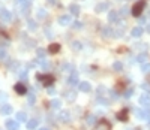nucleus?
Instances as JSON below:
<instances>
[{
  "label": "nucleus",
  "instance_id": "nucleus-25",
  "mask_svg": "<svg viewBox=\"0 0 150 130\" xmlns=\"http://www.w3.org/2000/svg\"><path fill=\"white\" fill-rule=\"evenodd\" d=\"M50 105H51V108H53V109H60V106H62V102L59 100V99H53V100H51V103H50Z\"/></svg>",
  "mask_w": 150,
  "mask_h": 130
},
{
  "label": "nucleus",
  "instance_id": "nucleus-43",
  "mask_svg": "<svg viewBox=\"0 0 150 130\" xmlns=\"http://www.w3.org/2000/svg\"><path fill=\"white\" fill-rule=\"evenodd\" d=\"M18 66H20V63H18V61H14V63L11 64V70H14V72H15V69H17Z\"/></svg>",
  "mask_w": 150,
  "mask_h": 130
},
{
  "label": "nucleus",
  "instance_id": "nucleus-26",
  "mask_svg": "<svg viewBox=\"0 0 150 130\" xmlns=\"http://www.w3.org/2000/svg\"><path fill=\"white\" fill-rule=\"evenodd\" d=\"M113 70H116V72H122V70H123V64L120 61H114L113 63Z\"/></svg>",
  "mask_w": 150,
  "mask_h": 130
},
{
  "label": "nucleus",
  "instance_id": "nucleus-20",
  "mask_svg": "<svg viewBox=\"0 0 150 130\" xmlns=\"http://www.w3.org/2000/svg\"><path fill=\"white\" fill-rule=\"evenodd\" d=\"M117 120H120V121H126V120H128V109H122V111L117 114Z\"/></svg>",
  "mask_w": 150,
  "mask_h": 130
},
{
  "label": "nucleus",
  "instance_id": "nucleus-11",
  "mask_svg": "<svg viewBox=\"0 0 150 130\" xmlns=\"http://www.w3.org/2000/svg\"><path fill=\"white\" fill-rule=\"evenodd\" d=\"M11 112H12V106L8 105V103H5V105L0 106V114L2 115H9Z\"/></svg>",
  "mask_w": 150,
  "mask_h": 130
},
{
  "label": "nucleus",
  "instance_id": "nucleus-40",
  "mask_svg": "<svg viewBox=\"0 0 150 130\" xmlns=\"http://www.w3.org/2000/svg\"><path fill=\"white\" fill-rule=\"evenodd\" d=\"M135 48L137 49H147V43H140V45H135Z\"/></svg>",
  "mask_w": 150,
  "mask_h": 130
},
{
  "label": "nucleus",
  "instance_id": "nucleus-1",
  "mask_svg": "<svg viewBox=\"0 0 150 130\" xmlns=\"http://www.w3.org/2000/svg\"><path fill=\"white\" fill-rule=\"evenodd\" d=\"M36 79L39 82H42L45 87H53V82H54V76L50 75V73H36Z\"/></svg>",
  "mask_w": 150,
  "mask_h": 130
},
{
  "label": "nucleus",
  "instance_id": "nucleus-12",
  "mask_svg": "<svg viewBox=\"0 0 150 130\" xmlns=\"http://www.w3.org/2000/svg\"><path fill=\"white\" fill-rule=\"evenodd\" d=\"M107 9H108V3H107V2H101V3H98V5H96V8H95V11L98 12V14H101V12L107 11Z\"/></svg>",
  "mask_w": 150,
  "mask_h": 130
},
{
  "label": "nucleus",
  "instance_id": "nucleus-24",
  "mask_svg": "<svg viewBox=\"0 0 150 130\" xmlns=\"http://www.w3.org/2000/svg\"><path fill=\"white\" fill-rule=\"evenodd\" d=\"M134 114L138 117L140 120H147L146 118V114H144V109H134Z\"/></svg>",
  "mask_w": 150,
  "mask_h": 130
},
{
  "label": "nucleus",
  "instance_id": "nucleus-5",
  "mask_svg": "<svg viewBox=\"0 0 150 130\" xmlns=\"http://www.w3.org/2000/svg\"><path fill=\"white\" fill-rule=\"evenodd\" d=\"M0 19H2L3 23H9L11 19H12V15H11V12H9L8 9H5V8H3V11L0 12Z\"/></svg>",
  "mask_w": 150,
  "mask_h": 130
},
{
  "label": "nucleus",
  "instance_id": "nucleus-10",
  "mask_svg": "<svg viewBox=\"0 0 150 130\" xmlns=\"http://www.w3.org/2000/svg\"><path fill=\"white\" fill-rule=\"evenodd\" d=\"M63 96H65V99H66L68 102H74V100H75V97H77L75 91H72V90H68V91H65Z\"/></svg>",
  "mask_w": 150,
  "mask_h": 130
},
{
  "label": "nucleus",
  "instance_id": "nucleus-52",
  "mask_svg": "<svg viewBox=\"0 0 150 130\" xmlns=\"http://www.w3.org/2000/svg\"><path fill=\"white\" fill-rule=\"evenodd\" d=\"M2 11H3V8H0V12H2Z\"/></svg>",
  "mask_w": 150,
  "mask_h": 130
},
{
  "label": "nucleus",
  "instance_id": "nucleus-37",
  "mask_svg": "<svg viewBox=\"0 0 150 130\" xmlns=\"http://www.w3.org/2000/svg\"><path fill=\"white\" fill-rule=\"evenodd\" d=\"M72 48H74L75 51H80L83 47H81V43H80V42H72Z\"/></svg>",
  "mask_w": 150,
  "mask_h": 130
},
{
  "label": "nucleus",
  "instance_id": "nucleus-2",
  "mask_svg": "<svg viewBox=\"0 0 150 130\" xmlns=\"http://www.w3.org/2000/svg\"><path fill=\"white\" fill-rule=\"evenodd\" d=\"M146 8V0H140V2H137L134 6H132V9H131V14L134 17H140L143 14V11H144Z\"/></svg>",
  "mask_w": 150,
  "mask_h": 130
},
{
  "label": "nucleus",
  "instance_id": "nucleus-54",
  "mask_svg": "<svg viewBox=\"0 0 150 130\" xmlns=\"http://www.w3.org/2000/svg\"><path fill=\"white\" fill-rule=\"evenodd\" d=\"M149 124H150V121H149Z\"/></svg>",
  "mask_w": 150,
  "mask_h": 130
},
{
  "label": "nucleus",
  "instance_id": "nucleus-45",
  "mask_svg": "<svg viewBox=\"0 0 150 130\" xmlns=\"http://www.w3.org/2000/svg\"><path fill=\"white\" fill-rule=\"evenodd\" d=\"M8 99V94L6 93H0V100H6Z\"/></svg>",
  "mask_w": 150,
  "mask_h": 130
},
{
  "label": "nucleus",
  "instance_id": "nucleus-21",
  "mask_svg": "<svg viewBox=\"0 0 150 130\" xmlns=\"http://www.w3.org/2000/svg\"><path fill=\"white\" fill-rule=\"evenodd\" d=\"M80 90L83 93H89L90 90H92V85H90L89 82H80Z\"/></svg>",
  "mask_w": 150,
  "mask_h": 130
},
{
  "label": "nucleus",
  "instance_id": "nucleus-31",
  "mask_svg": "<svg viewBox=\"0 0 150 130\" xmlns=\"http://www.w3.org/2000/svg\"><path fill=\"white\" fill-rule=\"evenodd\" d=\"M107 91H108V90H107L105 87H104V85L98 87V94H99V97H104V96H105V94H104V93H107Z\"/></svg>",
  "mask_w": 150,
  "mask_h": 130
},
{
  "label": "nucleus",
  "instance_id": "nucleus-14",
  "mask_svg": "<svg viewBox=\"0 0 150 130\" xmlns=\"http://www.w3.org/2000/svg\"><path fill=\"white\" fill-rule=\"evenodd\" d=\"M59 51H60V45H59V43H51L48 47V53L50 54H57Z\"/></svg>",
  "mask_w": 150,
  "mask_h": 130
},
{
  "label": "nucleus",
  "instance_id": "nucleus-44",
  "mask_svg": "<svg viewBox=\"0 0 150 130\" xmlns=\"http://www.w3.org/2000/svg\"><path fill=\"white\" fill-rule=\"evenodd\" d=\"M68 69H71V64H68V63H65L63 64V66H62V70H63V72H66V70Z\"/></svg>",
  "mask_w": 150,
  "mask_h": 130
},
{
  "label": "nucleus",
  "instance_id": "nucleus-42",
  "mask_svg": "<svg viewBox=\"0 0 150 130\" xmlns=\"http://www.w3.org/2000/svg\"><path fill=\"white\" fill-rule=\"evenodd\" d=\"M72 27H74V29H81V27H83V24H81L80 21H75V23L72 24Z\"/></svg>",
  "mask_w": 150,
  "mask_h": 130
},
{
  "label": "nucleus",
  "instance_id": "nucleus-49",
  "mask_svg": "<svg viewBox=\"0 0 150 130\" xmlns=\"http://www.w3.org/2000/svg\"><path fill=\"white\" fill-rule=\"evenodd\" d=\"M47 2H48V3H51V5H54V3H56V0H47Z\"/></svg>",
  "mask_w": 150,
  "mask_h": 130
},
{
  "label": "nucleus",
  "instance_id": "nucleus-8",
  "mask_svg": "<svg viewBox=\"0 0 150 130\" xmlns=\"http://www.w3.org/2000/svg\"><path fill=\"white\" fill-rule=\"evenodd\" d=\"M14 88H15V91H17L18 94H26V93H27V87H26L23 82L15 84V87H14Z\"/></svg>",
  "mask_w": 150,
  "mask_h": 130
},
{
  "label": "nucleus",
  "instance_id": "nucleus-7",
  "mask_svg": "<svg viewBox=\"0 0 150 130\" xmlns=\"http://www.w3.org/2000/svg\"><path fill=\"white\" fill-rule=\"evenodd\" d=\"M96 130H111V124H110L107 120H101L98 127H96Z\"/></svg>",
  "mask_w": 150,
  "mask_h": 130
},
{
  "label": "nucleus",
  "instance_id": "nucleus-32",
  "mask_svg": "<svg viewBox=\"0 0 150 130\" xmlns=\"http://www.w3.org/2000/svg\"><path fill=\"white\" fill-rule=\"evenodd\" d=\"M36 54H38L39 58H45V54H47V51L42 49V48H38V49H36Z\"/></svg>",
  "mask_w": 150,
  "mask_h": 130
},
{
  "label": "nucleus",
  "instance_id": "nucleus-41",
  "mask_svg": "<svg viewBox=\"0 0 150 130\" xmlns=\"http://www.w3.org/2000/svg\"><path fill=\"white\" fill-rule=\"evenodd\" d=\"M128 11H129L128 8H123V9L120 11V15H122V17H126V15L129 14V12H128Z\"/></svg>",
  "mask_w": 150,
  "mask_h": 130
},
{
  "label": "nucleus",
  "instance_id": "nucleus-35",
  "mask_svg": "<svg viewBox=\"0 0 150 130\" xmlns=\"http://www.w3.org/2000/svg\"><path fill=\"white\" fill-rule=\"evenodd\" d=\"M6 58H8V53L3 48H0V60H6Z\"/></svg>",
  "mask_w": 150,
  "mask_h": 130
},
{
  "label": "nucleus",
  "instance_id": "nucleus-30",
  "mask_svg": "<svg viewBox=\"0 0 150 130\" xmlns=\"http://www.w3.org/2000/svg\"><path fill=\"white\" fill-rule=\"evenodd\" d=\"M38 18L39 19H42V18H45V17H47L48 14H47V11H45V9H38Z\"/></svg>",
  "mask_w": 150,
  "mask_h": 130
},
{
  "label": "nucleus",
  "instance_id": "nucleus-38",
  "mask_svg": "<svg viewBox=\"0 0 150 130\" xmlns=\"http://www.w3.org/2000/svg\"><path fill=\"white\" fill-rule=\"evenodd\" d=\"M35 100H36L35 94H33V93H30V94H29V105H33V103H35Z\"/></svg>",
  "mask_w": 150,
  "mask_h": 130
},
{
  "label": "nucleus",
  "instance_id": "nucleus-15",
  "mask_svg": "<svg viewBox=\"0 0 150 130\" xmlns=\"http://www.w3.org/2000/svg\"><path fill=\"white\" fill-rule=\"evenodd\" d=\"M140 103L144 106H150V94H143L140 97Z\"/></svg>",
  "mask_w": 150,
  "mask_h": 130
},
{
  "label": "nucleus",
  "instance_id": "nucleus-6",
  "mask_svg": "<svg viewBox=\"0 0 150 130\" xmlns=\"http://www.w3.org/2000/svg\"><path fill=\"white\" fill-rule=\"evenodd\" d=\"M6 129L8 130H20V124L15 120H8L6 121Z\"/></svg>",
  "mask_w": 150,
  "mask_h": 130
},
{
  "label": "nucleus",
  "instance_id": "nucleus-33",
  "mask_svg": "<svg viewBox=\"0 0 150 130\" xmlns=\"http://www.w3.org/2000/svg\"><path fill=\"white\" fill-rule=\"evenodd\" d=\"M141 70H143L144 73H150V63H144V64H143V66H141Z\"/></svg>",
  "mask_w": 150,
  "mask_h": 130
},
{
  "label": "nucleus",
  "instance_id": "nucleus-50",
  "mask_svg": "<svg viewBox=\"0 0 150 130\" xmlns=\"http://www.w3.org/2000/svg\"><path fill=\"white\" fill-rule=\"evenodd\" d=\"M147 31H149V33H150V23L147 24Z\"/></svg>",
  "mask_w": 150,
  "mask_h": 130
},
{
  "label": "nucleus",
  "instance_id": "nucleus-9",
  "mask_svg": "<svg viewBox=\"0 0 150 130\" xmlns=\"http://www.w3.org/2000/svg\"><path fill=\"white\" fill-rule=\"evenodd\" d=\"M59 118H60V121H62V123H65V124H66V123H69V121H71V114H69L68 111H62V112H60V115H59Z\"/></svg>",
  "mask_w": 150,
  "mask_h": 130
},
{
  "label": "nucleus",
  "instance_id": "nucleus-16",
  "mask_svg": "<svg viewBox=\"0 0 150 130\" xmlns=\"http://www.w3.org/2000/svg\"><path fill=\"white\" fill-rule=\"evenodd\" d=\"M108 21L110 23H117V21H119V14H117L116 11H111L108 14Z\"/></svg>",
  "mask_w": 150,
  "mask_h": 130
},
{
  "label": "nucleus",
  "instance_id": "nucleus-19",
  "mask_svg": "<svg viewBox=\"0 0 150 130\" xmlns=\"http://www.w3.org/2000/svg\"><path fill=\"white\" fill-rule=\"evenodd\" d=\"M15 118H17L18 123H20V121H26V123L29 121V120H27V115H26V112H23V111L17 112V114H15Z\"/></svg>",
  "mask_w": 150,
  "mask_h": 130
},
{
  "label": "nucleus",
  "instance_id": "nucleus-34",
  "mask_svg": "<svg viewBox=\"0 0 150 130\" xmlns=\"http://www.w3.org/2000/svg\"><path fill=\"white\" fill-rule=\"evenodd\" d=\"M132 93H134V88H128L125 93H123V96H125V99H129V97L132 96Z\"/></svg>",
  "mask_w": 150,
  "mask_h": 130
},
{
  "label": "nucleus",
  "instance_id": "nucleus-3",
  "mask_svg": "<svg viewBox=\"0 0 150 130\" xmlns=\"http://www.w3.org/2000/svg\"><path fill=\"white\" fill-rule=\"evenodd\" d=\"M102 36L105 37V39L114 37V36H116V30H113L110 25H107V27H102Z\"/></svg>",
  "mask_w": 150,
  "mask_h": 130
},
{
  "label": "nucleus",
  "instance_id": "nucleus-4",
  "mask_svg": "<svg viewBox=\"0 0 150 130\" xmlns=\"http://www.w3.org/2000/svg\"><path fill=\"white\" fill-rule=\"evenodd\" d=\"M68 84H69V85H72V87H75L77 84L80 85V81H78V72H77V70H72V73H71L69 79H68Z\"/></svg>",
  "mask_w": 150,
  "mask_h": 130
},
{
  "label": "nucleus",
  "instance_id": "nucleus-51",
  "mask_svg": "<svg viewBox=\"0 0 150 130\" xmlns=\"http://www.w3.org/2000/svg\"><path fill=\"white\" fill-rule=\"evenodd\" d=\"M39 130H48L47 127H42V129H39Z\"/></svg>",
  "mask_w": 150,
  "mask_h": 130
},
{
  "label": "nucleus",
  "instance_id": "nucleus-47",
  "mask_svg": "<svg viewBox=\"0 0 150 130\" xmlns=\"http://www.w3.org/2000/svg\"><path fill=\"white\" fill-rule=\"evenodd\" d=\"M54 93H56V88L54 87H50L48 88V94H54Z\"/></svg>",
  "mask_w": 150,
  "mask_h": 130
},
{
  "label": "nucleus",
  "instance_id": "nucleus-18",
  "mask_svg": "<svg viewBox=\"0 0 150 130\" xmlns=\"http://www.w3.org/2000/svg\"><path fill=\"white\" fill-rule=\"evenodd\" d=\"M69 11H71V14H72V15H75V17H78V15H80V6H78V5H75V3H72V5L69 6Z\"/></svg>",
  "mask_w": 150,
  "mask_h": 130
},
{
  "label": "nucleus",
  "instance_id": "nucleus-46",
  "mask_svg": "<svg viewBox=\"0 0 150 130\" xmlns=\"http://www.w3.org/2000/svg\"><path fill=\"white\" fill-rule=\"evenodd\" d=\"M141 87L144 88V90H147V91H149V94H150V85H149V84H143Z\"/></svg>",
  "mask_w": 150,
  "mask_h": 130
},
{
  "label": "nucleus",
  "instance_id": "nucleus-23",
  "mask_svg": "<svg viewBox=\"0 0 150 130\" xmlns=\"http://www.w3.org/2000/svg\"><path fill=\"white\" fill-rule=\"evenodd\" d=\"M147 54L146 53H141V54H138V55H137V58H135V60L137 61H138V63H141V64H144L146 61H147Z\"/></svg>",
  "mask_w": 150,
  "mask_h": 130
},
{
  "label": "nucleus",
  "instance_id": "nucleus-39",
  "mask_svg": "<svg viewBox=\"0 0 150 130\" xmlns=\"http://www.w3.org/2000/svg\"><path fill=\"white\" fill-rule=\"evenodd\" d=\"M98 102H99V103H102V105H105V106H107L108 103H110L107 99H104V97H99V96H98Z\"/></svg>",
  "mask_w": 150,
  "mask_h": 130
},
{
  "label": "nucleus",
  "instance_id": "nucleus-17",
  "mask_svg": "<svg viewBox=\"0 0 150 130\" xmlns=\"http://www.w3.org/2000/svg\"><path fill=\"white\" fill-rule=\"evenodd\" d=\"M143 31H144V30H143V27H140V25H138V27H134L132 29L131 35H132V37H140L143 35Z\"/></svg>",
  "mask_w": 150,
  "mask_h": 130
},
{
  "label": "nucleus",
  "instance_id": "nucleus-27",
  "mask_svg": "<svg viewBox=\"0 0 150 130\" xmlns=\"http://www.w3.org/2000/svg\"><path fill=\"white\" fill-rule=\"evenodd\" d=\"M86 123H87L89 126H93L95 123H96V117L95 115H87L86 117Z\"/></svg>",
  "mask_w": 150,
  "mask_h": 130
},
{
  "label": "nucleus",
  "instance_id": "nucleus-13",
  "mask_svg": "<svg viewBox=\"0 0 150 130\" xmlns=\"http://www.w3.org/2000/svg\"><path fill=\"white\" fill-rule=\"evenodd\" d=\"M59 24H60V25H68V24H71V17L69 15L59 17Z\"/></svg>",
  "mask_w": 150,
  "mask_h": 130
},
{
  "label": "nucleus",
  "instance_id": "nucleus-29",
  "mask_svg": "<svg viewBox=\"0 0 150 130\" xmlns=\"http://www.w3.org/2000/svg\"><path fill=\"white\" fill-rule=\"evenodd\" d=\"M18 75H20V78H21V79H27V76H29V70H26V69L18 70Z\"/></svg>",
  "mask_w": 150,
  "mask_h": 130
},
{
  "label": "nucleus",
  "instance_id": "nucleus-48",
  "mask_svg": "<svg viewBox=\"0 0 150 130\" xmlns=\"http://www.w3.org/2000/svg\"><path fill=\"white\" fill-rule=\"evenodd\" d=\"M111 97H113V99L116 100V99H119V94H117L116 91H111Z\"/></svg>",
  "mask_w": 150,
  "mask_h": 130
},
{
  "label": "nucleus",
  "instance_id": "nucleus-36",
  "mask_svg": "<svg viewBox=\"0 0 150 130\" xmlns=\"http://www.w3.org/2000/svg\"><path fill=\"white\" fill-rule=\"evenodd\" d=\"M45 36H47L48 39H53L54 35H53V30H50V29H45Z\"/></svg>",
  "mask_w": 150,
  "mask_h": 130
},
{
  "label": "nucleus",
  "instance_id": "nucleus-22",
  "mask_svg": "<svg viewBox=\"0 0 150 130\" xmlns=\"http://www.w3.org/2000/svg\"><path fill=\"white\" fill-rule=\"evenodd\" d=\"M38 124H39L38 120H36V118H32V120L27 121V129H29V130H35V129L38 127Z\"/></svg>",
  "mask_w": 150,
  "mask_h": 130
},
{
  "label": "nucleus",
  "instance_id": "nucleus-28",
  "mask_svg": "<svg viewBox=\"0 0 150 130\" xmlns=\"http://www.w3.org/2000/svg\"><path fill=\"white\" fill-rule=\"evenodd\" d=\"M27 27H29L30 30H36L38 24H36V21H35V19H27Z\"/></svg>",
  "mask_w": 150,
  "mask_h": 130
},
{
  "label": "nucleus",
  "instance_id": "nucleus-53",
  "mask_svg": "<svg viewBox=\"0 0 150 130\" xmlns=\"http://www.w3.org/2000/svg\"><path fill=\"white\" fill-rule=\"evenodd\" d=\"M29 2H32V0H29Z\"/></svg>",
  "mask_w": 150,
  "mask_h": 130
}]
</instances>
